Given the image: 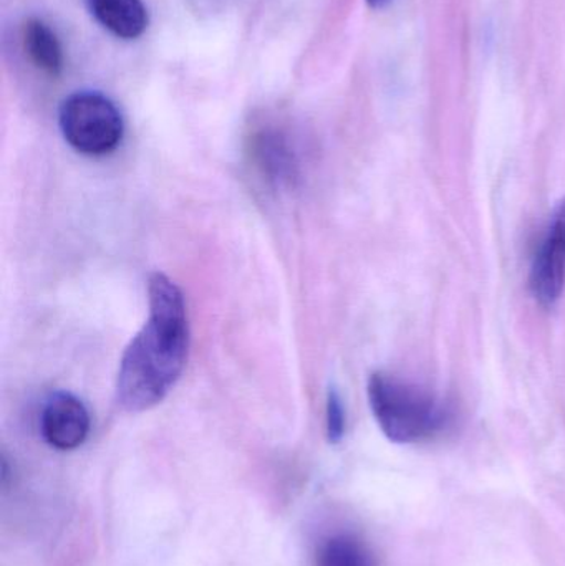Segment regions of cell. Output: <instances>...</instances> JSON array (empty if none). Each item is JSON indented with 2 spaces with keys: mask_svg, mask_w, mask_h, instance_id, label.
<instances>
[{
  "mask_svg": "<svg viewBox=\"0 0 565 566\" xmlns=\"http://www.w3.org/2000/svg\"><path fill=\"white\" fill-rule=\"evenodd\" d=\"M367 2L368 6L374 7V9H384V7H387L391 0H367Z\"/></svg>",
  "mask_w": 565,
  "mask_h": 566,
  "instance_id": "11",
  "label": "cell"
},
{
  "mask_svg": "<svg viewBox=\"0 0 565 566\" xmlns=\"http://www.w3.org/2000/svg\"><path fill=\"white\" fill-rule=\"evenodd\" d=\"M100 23L119 39L132 40L148 27V12L142 0H88Z\"/></svg>",
  "mask_w": 565,
  "mask_h": 566,
  "instance_id": "7",
  "label": "cell"
},
{
  "mask_svg": "<svg viewBox=\"0 0 565 566\" xmlns=\"http://www.w3.org/2000/svg\"><path fill=\"white\" fill-rule=\"evenodd\" d=\"M367 392L378 428L397 444L428 441L453 422L450 402L397 376L374 373Z\"/></svg>",
  "mask_w": 565,
  "mask_h": 566,
  "instance_id": "2",
  "label": "cell"
},
{
  "mask_svg": "<svg viewBox=\"0 0 565 566\" xmlns=\"http://www.w3.org/2000/svg\"><path fill=\"white\" fill-rule=\"evenodd\" d=\"M325 421H327V438L332 444H338L344 439L347 428V416H345L344 401L335 389L327 395V409H325Z\"/></svg>",
  "mask_w": 565,
  "mask_h": 566,
  "instance_id": "10",
  "label": "cell"
},
{
  "mask_svg": "<svg viewBox=\"0 0 565 566\" xmlns=\"http://www.w3.org/2000/svg\"><path fill=\"white\" fill-rule=\"evenodd\" d=\"M148 319L126 346L116 376V401L129 412L159 405L188 361V313L179 286L156 272L148 282Z\"/></svg>",
  "mask_w": 565,
  "mask_h": 566,
  "instance_id": "1",
  "label": "cell"
},
{
  "mask_svg": "<svg viewBox=\"0 0 565 566\" xmlns=\"http://www.w3.org/2000/svg\"><path fill=\"white\" fill-rule=\"evenodd\" d=\"M565 286V198L554 208L530 271V290L543 308H553Z\"/></svg>",
  "mask_w": 565,
  "mask_h": 566,
  "instance_id": "4",
  "label": "cell"
},
{
  "mask_svg": "<svg viewBox=\"0 0 565 566\" xmlns=\"http://www.w3.org/2000/svg\"><path fill=\"white\" fill-rule=\"evenodd\" d=\"M252 155L261 171L275 185H292L299 178L294 146L278 129H261L252 138Z\"/></svg>",
  "mask_w": 565,
  "mask_h": 566,
  "instance_id": "6",
  "label": "cell"
},
{
  "mask_svg": "<svg viewBox=\"0 0 565 566\" xmlns=\"http://www.w3.org/2000/svg\"><path fill=\"white\" fill-rule=\"evenodd\" d=\"M23 43L32 62L46 75L56 76L62 72V46L55 32L39 19L29 20L23 29Z\"/></svg>",
  "mask_w": 565,
  "mask_h": 566,
  "instance_id": "8",
  "label": "cell"
},
{
  "mask_svg": "<svg viewBox=\"0 0 565 566\" xmlns=\"http://www.w3.org/2000/svg\"><path fill=\"white\" fill-rule=\"evenodd\" d=\"M317 566H374L370 552L352 535H334L321 545Z\"/></svg>",
  "mask_w": 565,
  "mask_h": 566,
  "instance_id": "9",
  "label": "cell"
},
{
  "mask_svg": "<svg viewBox=\"0 0 565 566\" xmlns=\"http://www.w3.org/2000/svg\"><path fill=\"white\" fill-rule=\"evenodd\" d=\"M40 431L46 444L59 451H73L88 438L90 415L82 399L70 392L50 396L40 415Z\"/></svg>",
  "mask_w": 565,
  "mask_h": 566,
  "instance_id": "5",
  "label": "cell"
},
{
  "mask_svg": "<svg viewBox=\"0 0 565 566\" xmlns=\"http://www.w3.org/2000/svg\"><path fill=\"white\" fill-rule=\"evenodd\" d=\"M59 123L66 143L88 156L115 151L125 129L115 103L98 92L73 93L63 99Z\"/></svg>",
  "mask_w": 565,
  "mask_h": 566,
  "instance_id": "3",
  "label": "cell"
}]
</instances>
